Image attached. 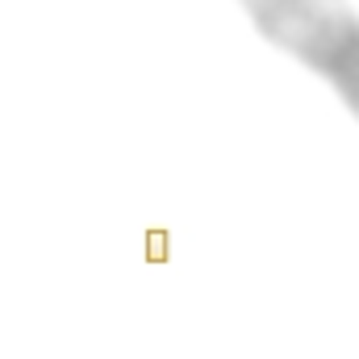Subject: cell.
Returning <instances> with one entry per match:
<instances>
[{
	"label": "cell",
	"mask_w": 359,
	"mask_h": 359,
	"mask_svg": "<svg viewBox=\"0 0 359 359\" xmlns=\"http://www.w3.org/2000/svg\"><path fill=\"white\" fill-rule=\"evenodd\" d=\"M255 25L313 67L359 117V13L347 0H247Z\"/></svg>",
	"instance_id": "1"
}]
</instances>
